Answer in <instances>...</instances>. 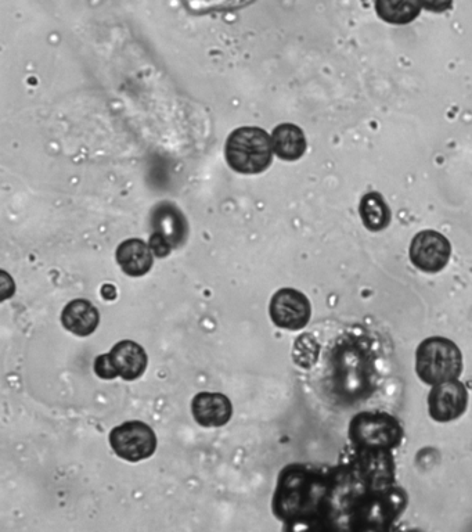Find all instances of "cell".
<instances>
[{
    "mask_svg": "<svg viewBox=\"0 0 472 532\" xmlns=\"http://www.w3.org/2000/svg\"><path fill=\"white\" fill-rule=\"evenodd\" d=\"M395 473L392 452L349 448L337 466H330L329 531L389 530L409 503Z\"/></svg>",
    "mask_w": 472,
    "mask_h": 532,
    "instance_id": "obj_1",
    "label": "cell"
},
{
    "mask_svg": "<svg viewBox=\"0 0 472 532\" xmlns=\"http://www.w3.org/2000/svg\"><path fill=\"white\" fill-rule=\"evenodd\" d=\"M380 383L376 341L369 332L351 329L331 343L324 357L322 388L331 404L348 408L373 397Z\"/></svg>",
    "mask_w": 472,
    "mask_h": 532,
    "instance_id": "obj_2",
    "label": "cell"
},
{
    "mask_svg": "<svg viewBox=\"0 0 472 532\" xmlns=\"http://www.w3.org/2000/svg\"><path fill=\"white\" fill-rule=\"evenodd\" d=\"M329 488L330 466L288 465L277 478L273 513L291 530L327 531Z\"/></svg>",
    "mask_w": 472,
    "mask_h": 532,
    "instance_id": "obj_3",
    "label": "cell"
},
{
    "mask_svg": "<svg viewBox=\"0 0 472 532\" xmlns=\"http://www.w3.org/2000/svg\"><path fill=\"white\" fill-rule=\"evenodd\" d=\"M405 430L394 416L383 411L360 412L348 427L351 448L359 451L392 452L401 447Z\"/></svg>",
    "mask_w": 472,
    "mask_h": 532,
    "instance_id": "obj_4",
    "label": "cell"
},
{
    "mask_svg": "<svg viewBox=\"0 0 472 532\" xmlns=\"http://www.w3.org/2000/svg\"><path fill=\"white\" fill-rule=\"evenodd\" d=\"M272 139L257 127L237 128L226 142V161L232 170L244 175L262 174L273 161Z\"/></svg>",
    "mask_w": 472,
    "mask_h": 532,
    "instance_id": "obj_5",
    "label": "cell"
},
{
    "mask_svg": "<svg viewBox=\"0 0 472 532\" xmlns=\"http://www.w3.org/2000/svg\"><path fill=\"white\" fill-rule=\"evenodd\" d=\"M416 373L430 386L457 380L463 373V354L455 341L428 337L417 347Z\"/></svg>",
    "mask_w": 472,
    "mask_h": 532,
    "instance_id": "obj_6",
    "label": "cell"
},
{
    "mask_svg": "<svg viewBox=\"0 0 472 532\" xmlns=\"http://www.w3.org/2000/svg\"><path fill=\"white\" fill-rule=\"evenodd\" d=\"M151 235L149 246L158 258L168 257L182 247L189 237V224L185 214L169 201L157 204L150 218Z\"/></svg>",
    "mask_w": 472,
    "mask_h": 532,
    "instance_id": "obj_7",
    "label": "cell"
},
{
    "mask_svg": "<svg viewBox=\"0 0 472 532\" xmlns=\"http://www.w3.org/2000/svg\"><path fill=\"white\" fill-rule=\"evenodd\" d=\"M110 445L121 459L136 463L154 455L157 436L149 424L133 420L111 430Z\"/></svg>",
    "mask_w": 472,
    "mask_h": 532,
    "instance_id": "obj_8",
    "label": "cell"
},
{
    "mask_svg": "<svg viewBox=\"0 0 472 532\" xmlns=\"http://www.w3.org/2000/svg\"><path fill=\"white\" fill-rule=\"evenodd\" d=\"M269 314L277 327L297 332L311 321L312 305L301 291L287 287L280 289L272 297Z\"/></svg>",
    "mask_w": 472,
    "mask_h": 532,
    "instance_id": "obj_9",
    "label": "cell"
},
{
    "mask_svg": "<svg viewBox=\"0 0 472 532\" xmlns=\"http://www.w3.org/2000/svg\"><path fill=\"white\" fill-rule=\"evenodd\" d=\"M452 247L442 233L423 230L413 237L410 244V261L420 271L437 273L449 264Z\"/></svg>",
    "mask_w": 472,
    "mask_h": 532,
    "instance_id": "obj_10",
    "label": "cell"
},
{
    "mask_svg": "<svg viewBox=\"0 0 472 532\" xmlns=\"http://www.w3.org/2000/svg\"><path fill=\"white\" fill-rule=\"evenodd\" d=\"M467 387L459 379L437 384L428 394V412L432 420L449 423L461 418L468 406Z\"/></svg>",
    "mask_w": 472,
    "mask_h": 532,
    "instance_id": "obj_11",
    "label": "cell"
},
{
    "mask_svg": "<svg viewBox=\"0 0 472 532\" xmlns=\"http://www.w3.org/2000/svg\"><path fill=\"white\" fill-rule=\"evenodd\" d=\"M192 412L200 426L222 427L232 419L233 405L221 393H200L193 398Z\"/></svg>",
    "mask_w": 472,
    "mask_h": 532,
    "instance_id": "obj_12",
    "label": "cell"
},
{
    "mask_svg": "<svg viewBox=\"0 0 472 532\" xmlns=\"http://www.w3.org/2000/svg\"><path fill=\"white\" fill-rule=\"evenodd\" d=\"M108 357L117 376L126 381L138 380L142 377L149 362L144 348L131 340H122L115 344Z\"/></svg>",
    "mask_w": 472,
    "mask_h": 532,
    "instance_id": "obj_13",
    "label": "cell"
},
{
    "mask_svg": "<svg viewBox=\"0 0 472 532\" xmlns=\"http://www.w3.org/2000/svg\"><path fill=\"white\" fill-rule=\"evenodd\" d=\"M117 262L122 272L131 278H140L150 272L154 253L149 244L140 239H128L117 248Z\"/></svg>",
    "mask_w": 472,
    "mask_h": 532,
    "instance_id": "obj_14",
    "label": "cell"
},
{
    "mask_svg": "<svg viewBox=\"0 0 472 532\" xmlns=\"http://www.w3.org/2000/svg\"><path fill=\"white\" fill-rule=\"evenodd\" d=\"M61 322L68 332L78 337H86L95 333L100 323V314L90 301L79 298L66 305L61 314Z\"/></svg>",
    "mask_w": 472,
    "mask_h": 532,
    "instance_id": "obj_15",
    "label": "cell"
},
{
    "mask_svg": "<svg viewBox=\"0 0 472 532\" xmlns=\"http://www.w3.org/2000/svg\"><path fill=\"white\" fill-rule=\"evenodd\" d=\"M272 145L281 160H299L306 152L304 131L294 124H281L272 133Z\"/></svg>",
    "mask_w": 472,
    "mask_h": 532,
    "instance_id": "obj_16",
    "label": "cell"
},
{
    "mask_svg": "<svg viewBox=\"0 0 472 532\" xmlns=\"http://www.w3.org/2000/svg\"><path fill=\"white\" fill-rule=\"evenodd\" d=\"M359 214L363 225L370 232H381L391 222V211H389L384 197L377 192L367 193L366 196H363V199L360 200Z\"/></svg>",
    "mask_w": 472,
    "mask_h": 532,
    "instance_id": "obj_17",
    "label": "cell"
},
{
    "mask_svg": "<svg viewBox=\"0 0 472 532\" xmlns=\"http://www.w3.org/2000/svg\"><path fill=\"white\" fill-rule=\"evenodd\" d=\"M378 17L385 23L403 25L412 23L421 12L420 0H376Z\"/></svg>",
    "mask_w": 472,
    "mask_h": 532,
    "instance_id": "obj_18",
    "label": "cell"
},
{
    "mask_svg": "<svg viewBox=\"0 0 472 532\" xmlns=\"http://www.w3.org/2000/svg\"><path fill=\"white\" fill-rule=\"evenodd\" d=\"M254 0H183L187 10L196 14L230 12L250 5Z\"/></svg>",
    "mask_w": 472,
    "mask_h": 532,
    "instance_id": "obj_19",
    "label": "cell"
},
{
    "mask_svg": "<svg viewBox=\"0 0 472 532\" xmlns=\"http://www.w3.org/2000/svg\"><path fill=\"white\" fill-rule=\"evenodd\" d=\"M320 345L317 343L312 334H302L297 341H295L293 358L301 368L309 369L319 359Z\"/></svg>",
    "mask_w": 472,
    "mask_h": 532,
    "instance_id": "obj_20",
    "label": "cell"
},
{
    "mask_svg": "<svg viewBox=\"0 0 472 532\" xmlns=\"http://www.w3.org/2000/svg\"><path fill=\"white\" fill-rule=\"evenodd\" d=\"M95 372L96 375L100 377V379L104 380H114L118 377L117 373H115L113 365H111L110 357H108V354L100 355V357L96 358Z\"/></svg>",
    "mask_w": 472,
    "mask_h": 532,
    "instance_id": "obj_21",
    "label": "cell"
},
{
    "mask_svg": "<svg viewBox=\"0 0 472 532\" xmlns=\"http://www.w3.org/2000/svg\"><path fill=\"white\" fill-rule=\"evenodd\" d=\"M424 9L434 13H443L452 7L453 0H420Z\"/></svg>",
    "mask_w": 472,
    "mask_h": 532,
    "instance_id": "obj_22",
    "label": "cell"
},
{
    "mask_svg": "<svg viewBox=\"0 0 472 532\" xmlns=\"http://www.w3.org/2000/svg\"><path fill=\"white\" fill-rule=\"evenodd\" d=\"M102 296L104 300L114 301L115 297H117V290H115L113 285H104L102 289Z\"/></svg>",
    "mask_w": 472,
    "mask_h": 532,
    "instance_id": "obj_23",
    "label": "cell"
}]
</instances>
